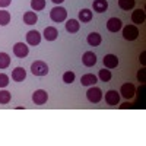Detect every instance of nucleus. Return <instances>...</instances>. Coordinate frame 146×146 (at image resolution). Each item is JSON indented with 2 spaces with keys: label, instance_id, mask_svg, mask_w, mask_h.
Wrapping results in <instances>:
<instances>
[{
  "label": "nucleus",
  "instance_id": "nucleus-1",
  "mask_svg": "<svg viewBox=\"0 0 146 146\" xmlns=\"http://www.w3.org/2000/svg\"><path fill=\"white\" fill-rule=\"evenodd\" d=\"M31 72L35 76H45L48 73V66L42 60H36V62H34L31 64Z\"/></svg>",
  "mask_w": 146,
  "mask_h": 146
},
{
  "label": "nucleus",
  "instance_id": "nucleus-2",
  "mask_svg": "<svg viewBox=\"0 0 146 146\" xmlns=\"http://www.w3.org/2000/svg\"><path fill=\"white\" fill-rule=\"evenodd\" d=\"M50 18H51L53 22H63V21H66V18H67V12H66L64 7L56 6V7H53L51 12H50Z\"/></svg>",
  "mask_w": 146,
  "mask_h": 146
},
{
  "label": "nucleus",
  "instance_id": "nucleus-3",
  "mask_svg": "<svg viewBox=\"0 0 146 146\" xmlns=\"http://www.w3.org/2000/svg\"><path fill=\"white\" fill-rule=\"evenodd\" d=\"M86 98L89 102L92 104H96V102H100L102 100V91L100 88H96V86H92L86 91Z\"/></svg>",
  "mask_w": 146,
  "mask_h": 146
},
{
  "label": "nucleus",
  "instance_id": "nucleus-4",
  "mask_svg": "<svg viewBox=\"0 0 146 146\" xmlns=\"http://www.w3.org/2000/svg\"><path fill=\"white\" fill-rule=\"evenodd\" d=\"M123 36H124V40H127V41H135L137 36H139L137 27L136 25H127L123 29Z\"/></svg>",
  "mask_w": 146,
  "mask_h": 146
},
{
  "label": "nucleus",
  "instance_id": "nucleus-5",
  "mask_svg": "<svg viewBox=\"0 0 146 146\" xmlns=\"http://www.w3.org/2000/svg\"><path fill=\"white\" fill-rule=\"evenodd\" d=\"M47 100H48V94H47L44 89H36V91L32 94V101H34L36 105L45 104Z\"/></svg>",
  "mask_w": 146,
  "mask_h": 146
},
{
  "label": "nucleus",
  "instance_id": "nucleus-6",
  "mask_svg": "<svg viewBox=\"0 0 146 146\" xmlns=\"http://www.w3.org/2000/svg\"><path fill=\"white\" fill-rule=\"evenodd\" d=\"M135 92H136V88H135V85L133 83H124V85H121V89H120V94L124 96L126 100H130L135 96Z\"/></svg>",
  "mask_w": 146,
  "mask_h": 146
},
{
  "label": "nucleus",
  "instance_id": "nucleus-7",
  "mask_svg": "<svg viewBox=\"0 0 146 146\" xmlns=\"http://www.w3.org/2000/svg\"><path fill=\"white\" fill-rule=\"evenodd\" d=\"M29 53V48L27 44H23V42H16L13 45V54L19 58H23V57H27Z\"/></svg>",
  "mask_w": 146,
  "mask_h": 146
},
{
  "label": "nucleus",
  "instance_id": "nucleus-8",
  "mask_svg": "<svg viewBox=\"0 0 146 146\" xmlns=\"http://www.w3.org/2000/svg\"><path fill=\"white\" fill-rule=\"evenodd\" d=\"M82 63L86 66V67H92L96 64V56L94 51H86L82 56Z\"/></svg>",
  "mask_w": 146,
  "mask_h": 146
},
{
  "label": "nucleus",
  "instance_id": "nucleus-9",
  "mask_svg": "<svg viewBox=\"0 0 146 146\" xmlns=\"http://www.w3.org/2000/svg\"><path fill=\"white\" fill-rule=\"evenodd\" d=\"M118 101H120V95H118V92L117 91H108L107 94H105V102L108 104V105H113V107H115L117 104H118Z\"/></svg>",
  "mask_w": 146,
  "mask_h": 146
},
{
  "label": "nucleus",
  "instance_id": "nucleus-10",
  "mask_svg": "<svg viewBox=\"0 0 146 146\" xmlns=\"http://www.w3.org/2000/svg\"><path fill=\"white\" fill-rule=\"evenodd\" d=\"M27 42L29 45H38L41 42V34L38 31H29L27 34Z\"/></svg>",
  "mask_w": 146,
  "mask_h": 146
},
{
  "label": "nucleus",
  "instance_id": "nucleus-11",
  "mask_svg": "<svg viewBox=\"0 0 146 146\" xmlns=\"http://www.w3.org/2000/svg\"><path fill=\"white\" fill-rule=\"evenodd\" d=\"M107 29L110 32H118L121 29V21L118 18H110L107 22Z\"/></svg>",
  "mask_w": 146,
  "mask_h": 146
},
{
  "label": "nucleus",
  "instance_id": "nucleus-12",
  "mask_svg": "<svg viewBox=\"0 0 146 146\" xmlns=\"http://www.w3.org/2000/svg\"><path fill=\"white\" fill-rule=\"evenodd\" d=\"M145 18H146V15H145L143 9H136L131 13V21H133V23H136V25H142L145 22Z\"/></svg>",
  "mask_w": 146,
  "mask_h": 146
},
{
  "label": "nucleus",
  "instance_id": "nucleus-13",
  "mask_svg": "<svg viewBox=\"0 0 146 146\" xmlns=\"http://www.w3.org/2000/svg\"><path fill=\"white\" fill-rule=\"evenodd\" d=\"M104 66L107 69H115L118 66V58L114 54H107L104 57Z\"/></svg>",
  "mask_w": 146,
  "mask_h": 146
},
{
  "label": "nucleus",
  "instance_id": "nucleus-14",
  "mask_svg": "<svg viewBox=\"0 0 146 146\" xmlns=\"http://www.w3.org/2000/svg\"><path fill=\"white\" fill-rule=\"evenodd\" d=\"M27 78V72L23 67H16L13 69V72H12V79H13L15 82H23Z\"/></svg>",
  "mask_w": 146,
  "mask_h": 146
},
{
  "label": "nucleus",
  "instance_id": "nucleus-15",
  "mask_svg": "<svg viewBox=\"0 0 146 146\" xmlns=\"http://www.w3.org/2000/svg\"><path fill=\"white\" fill-rule=\"evenodd\" d=\"M96 80H98V78L95 75H92V73H86V75H83L80 78V83L83 86H92V85L96 83Z\"/></svg>",
  "mask_w": 146,
  "mask_h": 146
},
{
  "label": "nucleus",
  "instance_id": "nucleus-16",
  "mask_svg": "<svg viewBox=\"0 0 146 146\" xmlns=\"http://www.w3.org/2000/svg\"><path fill=\"white\" fill-rule=\"evenodd\" d=\"M92 7H94L95 12H98V13H104L108 9V2L107 0H95L92 3Z\"/></svg>",
  "mask_w": 146,
  "mask_h": 146
},
{
  "label": "nucleus",
  "instance_id": "nucleus-17",
  "mask_svg": "<svg viewBox=\"0 0 146 146\" xmlns=\"http://www.w3.org/2000/svg\"><path fill=\"white\" fill-rule=\"evenodd\" d=\"M57 35H58V31L54 27H47L44 29V38L47 41H54L57 38Z\"/></svg>",
  "mask_w": 146,
  "mask_h": 146
},
{
  "label": "nucleus",
  "instance_id": "nucleus-18",
  "mask_svg": "<svg viewBox=\"0 0 146 146\" xmlns=\"http://www.w3.org/2000/svg\"><path fill=\"white\" fill-rule=\"evenodd\" d=\"M86 41H88V44H89L91 47H98L102 40H101V35H100L98 32H91V34L88 35Z\"/></svg>",
  "mask_w": 146,
  "mask_h": 146
},
{
  "label": "nucleus",
  "instance_id": "nucleus-19",
  "mask_svg": "<svg viewBox=\"0 0 146 146\" xmlns=\"http://www.w3.org/2000/svg\"><path fill=\"white\" fill-rule=\"evenodd\" d=\"M38 22V16H36L35 12H25L23 13V23L27 25H35Z\"/></svg>",
  "mask_w": 146,
  "mask_h": 146
},
{
  "label": "nucleus",
  "instance_id": "nucleus-20",
  "mask_svg": "<svg viewBox=\"0 0 146 146\" xmlns=\"http://www.w3.org/2000/svg\"><path fill=\"white\" fill-rule=\"evenodd\" d=\"M79 28H80V23H79V21H76V19H69V21L66 22V31L70 32V34L78 32Z\"/></svg>",
  "mask_w": 146,
  "mask_h": 146
},
{
  "label": "nucleus",
  "instance_id": "nucleus-21",
  "mask_svg": "<svg viewBox=\"0 0 146 146\" xmlns=\"http://www.w3.org/2000/svg\"><path fill=\"white\" fill-rule=\"evenodd\" d=\"M91 19H92V12H91L89 9H82V10L79 12V21H80V22L86 23V22H89Z\"/></svg>",
  "mask_w": 146,
  "mask_h": 146
},
{
  "label": "nucleus",
  "instance_id": "nucleus-22",
  "mask_svg": "<svg viewBox=\"0 0 146 146\" xmlns=\"http://www.w3.org/2000/svg\"><path fill=\"white\" fill-rule=\"evenodd\" d=\"M136 5V0H118V6L123 10H130Z\"/></svg>",
  "mask_w": 146,
  "mask_h": 146
},
{
  "label": "nucleus",
  "instance_id": "nucleus-23",
  "mask_svg": "<svg viewBox=\"0 0 146 146\" xmlns=\"http://www.w3.org/2000/svg\"><path fill=\"white\" fill-rule=\"evenodd\" d=\"M31 7H32V10H35V12L44 10V7H45V0H31Z\"/></svg>",
  "mask_w": 146,
  "mask_h": 146
},
{
  "label": "nucleus",
  "instance_id": "nucleus-24",
  "mask_svg": "<svg viewBox=\"0 0 146 146\" xmlns=\"http://www.w3.org/2000/svg\"><path fill=\"white\" fill-rule=\"evenodd\" d=\"M10 13L7 10H0V25L2 27H5V25H7V23L10 22Z\"/></svg>",
  "mask_w": 146,
  "mask_h": 146
},
{
  "label": "nucleus",
  "instance_id": "nucleus-25",
  "mask_svg": "<svg viewBox=\"0 0 146 146\" xmlns=\"http://www.w3.org/2000/svg\"><path fill=\"white\" fill-rule=\"evenodd\" d=\"M10 64V57L6 53H0V69H6Z\"/></svg>",
  "mask_w": 146,
  "mask_h": 146
},
{
  "label": "nucleus",
  "instance_id": "nucleus-26",
  "mask_svg": "<svg viewBox=\"0 0 146 146\" xmlns=\"http://www.w3.org/2000/svg\"><path fill=\"white\" fill-rule=\"evenodd\" d=\"M98 78H100L102 82H110V80H111V72L105 70V69H101L100 73H98Z\"/></svg>",
  "mask_w": 146,
  "mask_h": 146
},
{
  "label": "nucleus",
  "instance_id": "nucleus-27",
  "mask_svg": "<svg viewBox=\"0 0 146 146\" xmlns=\"http://www.w3.org/2000/svg\"><path fill=\"white\" fill-rule=\"evenodd\" d=\"M10 102V92L0 91V104H9Z\"/></svg>",
  "mask_w": 146,
  "mask_h": 146
},
{
  "label": "nucleus",
  "instance_id": "nucleus-28",
  "mask_svg": "<svg viewBox=\"0 0 146 146\" xmlns=\"http://www.w3.org/2000/svg\"><path fill=\"white\" fill-rule=\"evenodd\" d=\"M73 80H75V73H73L72 70L66 72L64 75H63V82L64 83H72Z\"/></svg>",
  "mask_w": 146,
  "mask_h": 146
},
{
  "label": "nucleus",
  "instance_id": "nucleus-29",
  "mask_svg": "<svg viewBox=\"0 0 146 146\" xmlns=\"http://www.w3.org/2000/svg\"><path fill=\"white\" fill-rule=\"evenodd\" d=\"M9 85V76L5 73H0V88H6Z\"/></svg>",
  "mask_w": 146,
  "mask_h": 146
},
{
  "label": "nucleus",
  "instance_id": "nucleus-30",
  "mask_svg": "<svg viewBox=\"0 0 146 146\" xmlns=\"http://www.w3.org/2000/svg\"><path fill=\"white\" fill-rule=\"evenodd\" d=\"M137 79H139V82H145V70H143V69L139 70V73H137Z\"/></svg>",
  "mask_w": 146,
  "mask_h": 146
},
{
  "label": "nucleus",
  "instance_id": "nucleus-31",
  "mask_svg": "<svg viewBox=\"0 0 146 146\" xmlns=\"http://www.w3.org/2000/svg\"><path fill=\"white\" fill-rule=\"evenodd\" d=\"M10 5V0H0V7H7Z\"/></svg>",
  "mask_w": 146,
  "mask_h": 146
},
{
  "label": "nucleus",
  "instance_id": "nucleus-32",
  "mask_svg": "<svg viewBox=\"0 0 146 146\" xmlns=\"http://www.w3.org/2000/svg\"><path fill=\"white\" fill-rule=\"evenodd\" d=\"M145 56H146V51H143V53L140 54V62H142V64H146V62H145Z\"/></svg>",
  "mask_w": 146,
  "mask_h": 146
},
{
  "label": "nucleus",
  "instance_id": "nucleus-33",
  "mask_svg": "<svg viewBox=\"0 0 146 146\" xmlns=\"http://www.w3.org/2000/svg\"><path fill=\"white\" fill-rule=\"evenodd\" d=\"M51 2H53V3H56V5H60V3H63L64 0H51Z\"/></svg>",
  "mask_w": 146,
  "mask_h": 146
}]
</instances>
